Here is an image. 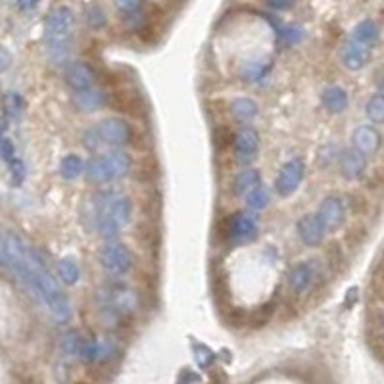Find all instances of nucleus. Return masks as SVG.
Instances as JSON below:
<instances>
[{"label":"nucleus","mask_w":384,"mask_h":384,"mask_svg":"<svg viewBox=\"0 0 384 384\" xmlns=\"http://www.w3.org/2000/svg\"><path fill=\"white\" fill-rule=\"evenodd\" d=\"M92 207H94V227L100 237H104L106 240L117 237L119 230L129 223L133 214L131 200L121 192L114 191L96 194Z\"/></svg>","instance_id":"obj_1"},{"label":"nucleus","mask_w":384,"mask_h":384,"mask_svg":"<svg viewBox=\"0 0 384 384\" xmlns=\"http://www.w3.org/2000/svg\"><path fill=\"white\" fill-rule=\"evenodd\" d=\"M75 17L71 8L60 6L52 10L45 22V43L52 60H64L69 50V37L73 33Z\"/></svg>","instance_id":"obj_2"},{"label":"nucleus","mask_w":384,"mask_h":384,"mask_svg":"<svg viewBox=\"0 0 384 384\" xmlns=\"http://www.w3.org/2000/svg\"><path fill=\"white\" fill-rule=\"evenodd\" d=\"M131 168H133V161H131L129 154L115 148L112 152L92 156L84 165V175L91 183L106 184L129 175Z\"/></svg>","instance_id":"obj_3"},{"label":"nucleus","mask_w":384,"mask_h":384,"mask_svg":"<svg viewBox=\"0 0 384 384\" xmlns=\"http://www.w3.org/2000/svg\"><path fill=\"white\" fill-rule=\"evenodd\" d=\"M96 300H98L100 311L112 319L127 317L137 309V294L131 286L123 283L108 284L104 288H100Z\"/></svg>","instance_id":"obj_4"},{"label":"nucleus","mask_w":384,"mask_h":384,"mask_svg":"<svg viewBox=\"0 0 384 384\" xmlns=\"http://www.w3.org/2000/svg\"><path fill=\"white\" fill-rule=\"evenodd\" d=\"M131 140V127L129 123L117 119V117H110L104 121L96 123L94 127L84 133L83 142L87 148L91 150H98L102 146H110V148H121Z\"/></svg>","instance_id":"obj_5"},{"label":"nucleus","mask_w":384,"mask_h":384,"mask_svg":"<svg viewBox=\"0 0 384 384\" xmlns=\"http://www.w3.org/2000/svg\"><path fill=\"white\" fill-rule=\"evenodd\" d=\"M100 263H102V267L106 269L110 275L121 276L133 265V258H131L127 246L119 242V240H115V238H110L106 244L102 246V250H100Z\"/></svg>","instance_id":"obj_6"},{"label":"nucleus","mask_w":384,"mask_h":384,"mask_svg":"<svg viewBox=\"0 0 384 384\" xmlns=\"http://www.w3.org/2000/svg\"><path fill=\"white\" fill-rule=\"evenodd\" d=\"M304 173H306V165H304V161L300 160V158H292V160L286 161L275 179L276 194L283 196V198L294 194V192L298 191L302 179H304Z\"/></svg>","instance_id":"obj_7"},{"label":"nucleus","mask_w":384,"mask_h":384,"mask_svg":"<svg viewBox=\"0 0 384 384\" xmlns=\"http://www.w3.org/2000/svg\"><path fill=\"white\" fill-rule=\"evenodd\" d=\"M232 150H235V158H237L238 163H250L260 150L258 131L252 129V127L238 129V133L235 135V142H232Z\"/></svg>","instance_id":"obj_8"},{"label":"nucleus","mask_w":384,"mask_h":384,"mask_svg":"<svg viewBox=\"0 0 384 384\" xmlns=\"http://www.w3.org/2000/svg\"><path fill=\"white\" fill-rule=\"evenodd\" d=\"M327 230H337L346 221V202L340 196H327L317 209Z\"/></svg>","instance_id":"obj_9"},{"label":"nucleus","mask_w":384,"mask_h":384,"mask_svg":"<svg viewBox=\"0 0 384 384\" xmlns=\"http://www.w3.org/2000/svg\"><path fill=\"white\" fill-rule=\"evenodd\" d=\"M371 46L361 45L353 38H348L340 50V60L344 64L346 69H352V71H357V69L365 68L371 60Z\"/></svg>","instance_id":"obj_10"},{"label":"nucleus","mask_w":384,"mask_h":384,"mask_svg":"<svg viewBox=\"0 0 384 384\" xmlns=\"http://www.w3.org/2000/svg\"><path fill=\"white\" fill-rule=\"evenodd\" d=\"M66 83L73 92L94 87V71L84 61H69L66 68Z\"/></svg>","instance_id":"obj_11"},{"label":"nucleus","mask_w":384,"mask_h":384,"mask_svg":"<svg viewBox=\"0 0 384 384\" xmlns=\"http://www.w3.org/2000/svg\"><path fill=\"white\" fill-rule=\"evenodd\" d=\"M258 235V225L253 217L246 214L232 215L229 221V240L232 244H246Z\"/></svg>","instance_id":"obj_12"},{"label":"nucleus","mask_w":384,"mask_h":384,"mask_svg":"<svg viewBox=\"0 0 384 384\" xmlns=\"http://www.w3.org/2000/svg\"><path fill=\"white\" fill-rule=\"evenodd\" d=\"M115 353V346L112 340L106 338H89L83 340L81 344V360L91 361V363H100V361H108Z\"/></svg>","instance_id":"obj_13"},{"label":"nucleus","mask_w":384,"mask_h":384,"mask_svg":"<svg viewBox=\"0 0 384 384\" xmlns=\"http://www.w3.org/2000/svg\"><path fill=\"white\" fill-rule=\"evenodd\" d=\"M325 232H327V229L317 214L304 215L298 221V237L306 246L313 248V246L321 244Z\"/></svg>","instance_id":"obj_14"},{"label":"nucleus","mask_w":384,"mask_h":384,"mask_svg":"<svg viewBox=\"0 0 384 384\" xmlns=\"http://www.w3.org/2000/svg\"><path fill=\"white\" fill-rule=\"evenodd\" d=\"M365 168H367V154L360 152L357 148H350L340 156V173L350 181L360 179L365 173Z\"/></svg>","instance_id":"obj_15"},{"label":"nucleus","mask_w":384,"mask_h":384,"mask_svg":"<svg viewBox=\"0 0 384 384\" xmlns=\"http://www.w3.org/2000/svg\"><path fill=\"white\" fill-rule=\"evenodd\" d=\"M353 148H357L360 152L363 154H375L378 148H381V142H383V137L381 133L371 127V125H361L357 129L353 131L352 135Z\"/></svg>","instance_id":"obj_16"},{"label":"nucleus","mask_w":384,"mask_h":384,"mask_svg":"<svg viewBox=\"0 0 384 384\" xmlns=\"http://www.w3.org/2000/svg\"><path fill=\"white\" fill-rule=\"evenodd\" d=\"M73 106L79 110V112H96L100 108L104 106L106 102V94L98 89H84V91L73 92Z\"/></svg>","instance_id":"obj_17"},{"label":"nucleus","mask_w":384,"mask_h":384,"mask_svg":"<svg viewBox=\"0 0 384 384\" xmlns=\"http://www.w3.org/2000/svg\"><path fill=\"white\" fill-rule=\"evenodd\" d=\"M315 281V267L313 263H309V261H304V263H298L296 267H292L290 275H288V284H290V288L296 294H302V292H306L311 283Z\"/></svg>","instance_id":"obj_18"},{"label":"nucleus","mask_w":384,"mask_h":384,"mask_svg":"<svg viewBox=\"0 0 384 384\" xmlns=\"http://www.w3.org/2000/svg\"><path fill=\"white\" fill-rule=\"evenodd\" d=\"M323 106L327 112L330 114H342L346 108H348V92L342 89V87H338V84H332V87H327L325 91H323L321 96Z\"/></svg>","instance_id":"obj_19"},{"label":"nucleus","mask_w":384,"mask_h":384,"mask_svg":"<svg viewBox=\"0 0 384 384\" xmlns=\"http://www.w3.org/2000/svg\"><path fill=\"white\" fill-rule=\"evenodd\" d=\"M381 37V27H378V23L373 22V20H363L360 22L355 27L352 29V37L353 40H357L361 45H367L373 46L376 45V40Z\"/></svg>","instance_id":"obj_20"},{"label":"nucleus","mask_w":384,"mask_h":384,"mask_svg":"<svg viewBox=\"0 0 384 384\" xmlns=\"http://www.w3.org/2000/svg\"><path fill=\"white\" fill-rule=\"evenodd\" d=\"M84 173V163L77 154H68L60 161V175L66 181H75Z\"/></svg>","instance_id":"obj_21"},{"label":"nucleus","mask_w":384,"mask_h":384,"mask_svg":"<svg viewBox=\"0 0 384 384\" xmlns=\"http://www.w3.org/2000/svg\"><path fill=\"white\" fill-rule=\"evenodd\" d=\"M261 183V175L258 169H244V171H240L235 179V191L237 194H246V192H250L252 189H256L258 184Z\"/></svg>","instance_id":"obj_22"},{"label":"nucleus","mask_w":384,"mask_h":384,"mask_svg":"<svg viewBox=\"0 0 384 384\" xmlns=\"http://www.w3.org/2000/svg\"><path fill=\"white\" fill-rule=\"evenodd\" d=\"M58 275H60L61 283L66 284H75L81 276V269H79V263L75 261V258H61L58 261Z\"/></svg>","instance_id":"obj_23"},{"label":"nucleus","mask_w":384,"mask_h":384,"mask_svg":"<svg viewBox=\"0 0 384 384\" xmlns=\"http://www.w3.org/2000/svg\"><path fill=\"white\" fill-rule=\"evenodd\" d=\"M4 106H6V114L10 119H22L23 112H25V100L20 92H8L4 98Z\"/></svg>","instance_id":"obj_24"},{"label":"nucleus","mask_w":384,"mask_h":384,"mask_svg":"<svg viewBox=\"0 0 384 384\" xmlns=\"http://www.w3.org/2000/svg\"><path fill=\"white\" fill-rule=\"evenodd\" d=\"M269 204V194L267 191L258 184L256 189H252L250 192H246V206L250 207L252 212H260Z\"/></svg>","instance_id":"obj_25"},{"label":"nucleus","mask_w":384,"mask_h":384,"mask_svg":"<svg viewBox=\"0 0 384 384\" xmlns=\"http://www.w3.org/2000/svg\"><path fill=\"white\" fill-rule=\"evenodd\" d=\"M230 110H232V114L237 115L238 119H242V121L252 119L253 115L258 114V106H256V102L250 98H237L232 102Z\"/></svg>","instance_id":"obj_26"},{"label":"nucleus","mask_w":384,"mask_h":384,"mask_svg":"<svg viewBox=\"0 0 384 384\" xmlns=\"http://www.w3.org/2000/svg\"><path fill=\"white\" fill-rule=\"evenodd\" d=\"M271 68H273V64L269 60L250 61L244 68V77L248 81H260V79H263V77L267 75Z\"/></svg>","instance_id":"obj_27"},{"label":"nucleus","mask_w":384,"mask_h":384,"mask_svg":"<svg viewBox=\"0 0 384 384\" xmlns=\"http://www.w3.org/2000/svg\"><path fill=\"white\" fill-rule=\"evenodd\" d=\"M81 344H83V338L77 330H68L64 338H61V352L66 355H79L81 352Z\"/></svg>","instance_id":"obj_28"},{"label":"nucleus","mask_w":384,"mask_h":384,"mask_svg":"<svg viewBox=\"0 0 384 384\" xmlns=\"http://www.w3.org/2000/svg\"><path fill=\"white\" fill-rule=\"evenodd\" d=\"M365 114L373 123H384V94H376L369 100Z\"/></svg>","instance_id":"obj_29"},{"label":"nucleus","mask_w":384,"mask_h":384,"mask_svg":"<svg viewBox=\"0 0 384 384\" xmlns=\"http://www.w3.org/2000/svg\"><path fill=\"white\" fill-rule=\"evenodd\" d=\"M8 168H10V177H12V183L15 186H20V184L25 181V163H23L17 156H14L12 160L8 161Z\"/></svg>","instance_id":"obj_30"},{"label":"nucleus","mask_w":384,"mask_h":384,"mask_svg":"<svg viewBox=\"0 0 384 384\" xmlns=\"http://www.w3.org/2000/svg\"><path fill=\"white\" fill-rule=\"evenodd\" d=\"M114 4L125 14H135L142 6V0H114Z\"/></svg>","instance_id":"obj_31"},{"label":"nucleus","mask_w":384,"mask_h":384,"mask_svg":"<svg viewBox=\"0 0 384 384\" xmlns=\"http://www.w3.org/2000/svg\"><path fill=\"white\" fill-rule=\"evenodd\" d=\"M0 156L6 161H10L15 156V146L14 142L8 137H0Z\"/></svg>","instance_id":"obj_32"},{"label":"nucleus","mask_w":384,"mask_h":384,"mask_svg":"<svg viewBox=\"0 0 384 384\" xmlns=\"http://www.w3.org/2000/svg\"><path fill=\"white\" fill-rule=\"evenodd\" d=\"M10 64H12V54H10L8 48L0 46V73L6 71V69L10 68Z\"/></svg>","instance_id":"obj_33"},{"label":"nucleus","mask_w":384,"mask_h":384,"mask_svg":"<svg viewBox=\"0 0 384 384\" xmlns=\"http://www.w3.org/2000/svg\"><path fill=\"white\" fill-rule=\"evenodd\" d=\"M15 4H17V8L23 10V12H31V10L37 8L38 0H15Z\"/></svg>","instance_id":"obj_34"},{"label":"nucleus","mask_w":384,"mask_h":384,"mask_svg":"<svg viewBox=\"0 0 384 384\" xmlns=\"http://www.w3.org/2000/svg\"><path fill=\"white\" fill-rule=\"evenodd\" d=\"M269 2H271V4L276 8H284V6H288V4H290V0H269Z\"/></svg>","instance_id":"obj_35"},{"label":"nucleus","mask_w":384,"mask_h":384,"mask_svg":"<svg viewBox=\"0 0 384 384\" xmlns=\"http://www.w3.org/2000/svg\"><path fill=\"white\" fill-rule=\"evenodd\" d=\"M4 131H6V123L0 117V137H4Z\"/></svg>","instance_id":"obj_36"},{"label":"nucleus","mask_w":384,"mask_h":384,"mask_svg":"<svg viewBox=\"0 0 384 384\" xmlns=\"http://www.w3.org/2000/svg\"><path fill=\"white\" fill-rule=\"evenodd\" d=\"M378 89H381V94H384V77H383V81H381V87H378Z\"/></svg>","instance_id":"obj_37"},{"label":"nucleus","mask_w":384,"mask_h":384,"mask_svg":"<svg viewBox=\"0 0 384 384\" xmlns=\"http://www.w3.org/2000/svg\"><path fill=\"white\" fill-rule=\"evenodd\" d=\"M383 325H384V313H383Z\"/></svg>","instance_id":"obj_38"}]
</instances>
